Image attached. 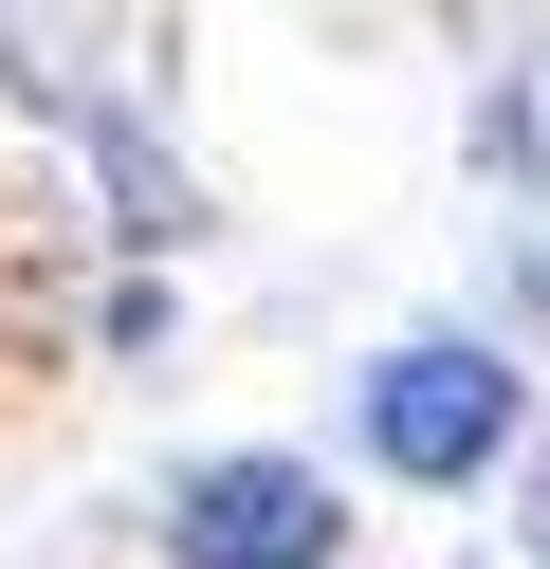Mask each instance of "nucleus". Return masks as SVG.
I'll return each instance as SVG.
<instances>
[{"label": "nucleus", "instance_id": "1", "mask_svg": "<svg viewBox=\"0 0 550 569\" xmlns=\"http://www.w3.org/2000/svg\"><path fill=\"white\" fill-rule=\"evenodd\" d=\"M367 441H386L403 478H496L513 459V368L496 349H386V368H367Z\"/></svg>", "mask_w": 550, "mask_h": 569}, {"label": "nucleus", "instance_id": "2", "mask_svg": "<svg viewBox=\"0 0 550 569\" xmlns=\"http://www.w3.org/2000/svg\"><path fill=\"white\" fill-rule=\"evenodd\" d=\"M330 478L312 459H202V478L166 496V551L183 569H330Z\"/></svg>", "mask_w": 550, "mask_h": 569}, {"label": "nucleus", "instance_id": "3", "mask_svg": "<svg viewBox=\"0 0 550 569\" xmlns=\"http://www.w3.org/2000/svg\"><path fill=\"white\" fill-rule=\"evenodd\" d=\"M532 551H550V478H532Z\"/></svg>", "mask_w": 550, "mask_h": 569}]
</instances>
